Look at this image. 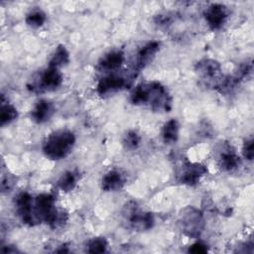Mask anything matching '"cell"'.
Here are the masks:
<instances>
[{"instance_id":"cell-1","label":"cell","mask_w":254,"mask_h":254,"mask_svg":"<svg viewBox=\"0 0 254 254\" xmlns=\"http://www.w3.org/2000/svg\"><path fill=\"white\" fill-rule=\"evenodd\" d=\"M131 102L135 105L149 104L153 109L169 111L172 97L164 85L153 81L138 85L131 93Z\"/></svg>"},{"instance_id":"cell-2","label":"cell","mask_w":254,"mask_h":254,"mask_svg":"<svg viewBox=\"0 0 254 254\" xmlns=\"http://www.w3.org/2000/svg\"><path fill=\"white\" fill-rule=\"evenodd\" d=\"M75 143L74 134L66 129L51 133L43 143V152L51 160L65 158L72 150Z\"/></svg>"},{"instance_id":"cell-3","label":"cell","mask_w":254,"mask_h":254,"mask_svg":"<svg viewBox=\"0 0 254 254\" xmlns=\"http://www.w3.org/2000/svg\"><path fill=\"white\" fill-rule=\"evenodd\" d=\"M33 215L35 220L45 221L54 228L64 221V213L58 211L55 205V197L50 193H41L35 198Z\"/></svg>"},{"instance_id":"cell-4","label":"cell","mask_w":254,"mask_h":254,"mask_svg":"<svg viewBox=\"0 0 254 254\" xmlns=\"http://www.w3.org/2000/svg\"><path fill=\"white\" fill-rule=\"evenodd\" d=\"M122 216L127 225L137 231L151 229L155 223L153 214L142 211L134 201H130L125 204L122 209Z\"/></svg>"},{"instance_id":"cell-5","label":"cell","mask_w":254,"mask_h":254,"mask_svg":"<svg viewBox=\"0 0 254 254\" xmlns=\"http://www.w3.org/2000/svg\"><path fill=\"white\" fill-rule=\"evenodd\" d=\"M179 224L186 235L196 238L200 235L204 227L202 213L193 206H188L180 214Z\"/></svg>"},{"instance_id":"cell-6","label":"cell","mask_w":254,"mask_h":254,"mask_svg":"<svg viewBox=\"0 0 254 254\" xmlns=\"http://www.w3.org/2000/svg\"><path fill=\"white\" fill-rule=\"evenodd\" d=\"M195 71L204 81H216V86H218L223 79V75L221 73V66L219 63L214 60L203 59L199 61L195 65Z\"/></svg>"},{"instance_id":"cell-7","label":"cell","mask_w":254,"mask_h":254,"mask_svg":"<svg viewBox=\"0 0 254 254\" xmlns=\"http://www.w3.org/2000/svg\"><path fill=\"white\" fill-rule=\"evenodd\" d=\"M203 15L209 28L211 30H218L226 22L228 17V10L222 4L213 3L205 9Z\"/></svg>"},{"instance_id":"cell-8","label":"cell","mask_w":254,"mask_h":254,"mask_svg":"<svg viewBox=\"0 0 254 254\" xmlns=\"http://www.w3.org/2000/svg\"><path fill=\"white\" fill-rule=\"evenodd\" d=\"M33 198L28 192L23 191L15 197L16 211L23 222L29 225H34L36 222L33 215Z\"/></svg>"},{"instance_id":"cell-9","label":"cell","mask_w":254,"mask_h":254,"mask_svg":"<svg viewBox=\"0 0 254 254\" xmlns=\"http://www.w3.org/2000/svg\"><path fill=\"white\" fill-rule=\"evenodd\" d=\"M205 173H206L205 167L200 164H192V163L184 164L179 174L180 182L183 185L194 186L199 182V179Z\"/></svg>"},{"instance_id":"cell-10","label":"cell","mask_w":254,"mask_h":254,"mask_svg":"<svg viewBox=\"0 0 254 254\" xmlns=\"http://www.w3.org/2000/svg\"><path fill=\"white\" fill-rule=\"evenodd\" d=\"M159 50H160V43L158 41L149 42L144 47H142V49L137 54L133 71L139 72L142 68H144L150 62L153 61V59L155 58Z\"/></svg>"},{"instance_id":"cell-11","label":"cell","mask_w":254,"mask_h":254,"mask_svg":"<svg viewBox=\"0 0 254 254\" xmlns=\"http://www.w3.org/2000/svg\"><path fill=\"white\" fill-rule=\"evenodd\" d=\"M127 84H128L127 78L117 74H110L100 79V81L97 84V92L100 95L109 94L124 88Z\"/></svg>"},{"instance_id":"cell-12","label":"cell","mask_w":254,"mask_h":254,"mask_svg":"<svg viewBox=\"0 0 254 254\" xmlns=\"http://www.w3.org/2000/svg\"><path fill=\"white\" fill-rule=\"evenodd\" d=\"M62 82L63 75L60 69L49 66L42 72L38 88L40 90H53L58 88Z\"/></svg>"},{"instance_id":"cell-13","label":"cell","mask_w":254,"mask_h":254,"mask_svg":"<svg viewBox=\"0 0 254 254\" xmlns=\"http://www.w3.org/2000/svg\"><path fill=\"white\" fill-rule=\"evenodd\" d=\"M218 165L224 172H231L239 167L240 159L231 145H226L222 148L218 157Z\"/></svg>"},{"instance_id":"cell-14","label":"cell","mask_w":254,"mask_h":254,"mask_svg":"<svg viewBox=\"0 0 254 254\" xmlns=\"http://www.w3.org/2000/svg\"><path fill=\"white\" fill-rule=\"evenodd\" d=\"M53 113H54L53 104L46 99H40L36 103L33 110L31 111V117L33 121L41 124L48 121L53 115Z\"/></svg>"},{"instance_id":"cell-15","label":"cell","mask_w":254,"mask_h":254,"mask_svg":"<svg viewBox=\"0 0 254 254\" xmlns=\"http://www.w3.org/2000/svg\"><path fill=\"white\" fill-rule=\"evenodd\" d=\"M124 185V178L117 170L106 173L101 181V188L105 191H114L120 190Z\"/></svg>"},{"instance_id":"cell-16","label":"cell","mask_w":254,"mask_h":254,"mask_svg":"<svg viewBox=\"0 0 254 254\" xmlns=\"http://www.w3.org/2000/svg\"><path fill=\"white\" fill-rule=\"evenodd\" d=\"M124 54L121 51H112L106 54L99 62V66L104 70H115L122 64Z\"/></svg>"},{"instance_id":"cell-17","label":"cell","mask_w":254,"mask_h":254,"mask_svg":"<svg viewBox=\"0 0 254 254\" xmlns=\"http://www.w3.org/2000/svg\"><path fill=\"white\" fill-rule=\"evenodd\" d=\"M162 137L166 144L176 143L179 138V123L176 119H170L162 129Z\"/></svg>"},{"instance_id":"cell-18","label":"cell","mask_w":254,"mask_h":254,"mask_svg":"<svg viewBox=\"0 0 254 254\" xmlns=\"http://www.w3.org/2000/svg\"><path fill=\"white\" fill-rule=\"evenodd\" d=\"M69 62V54L67 50L65 49L64 46L60 45L55 53L53 54L50 62H49V66L51 67H56L60 68L65 64H67Z\"/></svg>"},{"instance_id":"cell-19","label":"cell","mask_w":254,"mask_h":254,"mask_svg":"<svg viewBox=\"0 0 254 254\" xmlns=\"http://www.w3.org/2000/svg\"><path fill=\"white\" fill-rule=\"evenodd\" d=\"M76 181H77V177L75 173L72 171H66L60 177L58 181V187L63 191H70L71 190L74 189L76 185Z\"/></svg>"},{"instance_id":"cell-20","label":"cell","mask_w":254,"mask_h":254,"mask_svg":"<svg viewBox=\"0 0 254 254\" xmlns=\"http://www.w3.org/2000/svg\"><path fill=\"white\" fill-rule=\"evenodd\" d=\"M18 116V112H17V109L7 103L5 104L4 102H2V105H1V111H0V124L1 126H4L6 124H9L11 123L12 121H14Z\"/></svg>"},{"instance_id":"cell-21","label":"cell","mask_w":254,"mask_h":254,"mask_svg":"<svg viewBox=\"0 0 254 254\" xmlns=\"http://www.w3.org/2000/svg\"><path fill=\"white\" fill-rule=\"evenodd\" d=\"M25 22L29 27L37 29L46 22V14L42 10H34L26 16Z\"/></svg>"},{"instance_id":"cell-22","label":"cell","mask_w":254,"mask_h":254,"mask_svg":"<svg viewBox=\"0 0 254 254\" xmlns=\"http://www.w3.org/2000/svg\"><path fill=\"white\" fill-rule=\"evenodd\" d=\"M140 142H141V137L134 130L128 131L125 134V136L123 137V140H122L123 147L126 150H135V149H137L140 145Z\"/></svg>"},{"instance_id":"cell-23","label":"cell","mask_w":254,"mask_h":254,"mask_svg":"<svg viewBox=\"0 0 254 254\" xmlns=\"http://www.w3.org/2000/svg\"><path fill=\"white\" fill-rule=\"evenodd\" d=\"M108 243L104 237H96L87 243L86 251L88 253H103L106 251Z\"/></svg>"},{"instance_id":"cell-24","label":"cell","mask_w":254,"mask_h":254,"mask_svg":"<svg viewBox=\"0 0 254 254\" xmlns=\"http://www.w3.org/2000/svg\"><path fill=\"white\" fill-rule=\"evenodd\" d=\"M243 156L249 160L252 161L253 160V156H254V146H253V140L252 138L246 140L244 142L243 145Z\"/></svg>"},{"instance_id":"cell-25","label":"cell","mask_w":254,"mask_h":254,"mask_svg":"<svg viewBox=\"0 0 254 254\" xmlns=\"http://www.w3.org/2000/svg\"><path fill=\"white\" fill-rule=\"evenodd\" d=\"M206 251H207L206 246L199 242L192 244L189 249V252H191V253H205Z\"/></svg>"}]
</instances>
